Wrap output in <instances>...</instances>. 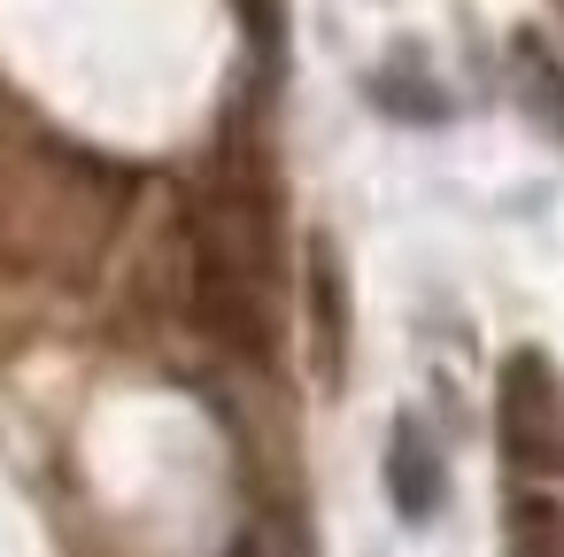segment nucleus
<instances>
[{"label":"nucleus","instance_id":"f257e3e1","mask_svg":"<svg viewBox=\"0 0 564 557\" xmlns=\"http://www.w3.org/2000/svg\"><path fill=\"white\" fill-rule=\"evenodd\" d=\"M495 433L502 457L533 480H564V379L541 349H518L495 379Z\"/></svg>","mask_w":564,"mask_h":557},{"label":"nucleus","instance_id":"f03ea898","mask_svg":"<svg viewBox=\"0 0 564 557\" xmlns=\"http://www.w3.org/2000/svg\"><path fill=\"white\" fill-rule=\"evenodd\" d=\"M387 495H394V511H402L410 526H425V518L441 511V449L425 441L417 418H402L394 441H387Z\"/></svg>","mask_w":564,"mask_h":557},{"label":"nucleus","instance_id":"7ed1b4c3","mask_svg":"<svg viewBox=\"0 0 564 557\" xmlns=\"http://www.w3.org/2000/svg\"><path fill=\"white\" fill-rule=\"evenodd\" d=\"M510 557H564V503L556 495L510 503Z\"/></svg>","mask_w":564,"mask_h":557},{"label":"nucleus","instance_id":"20e7f679","mask_svg":"<svg viewBox=\"0 0 564 557\" xmlns=\"http://www.w3.org/2000/svg\"><path fill=\"white\" fill-rule=\"evenodd\" d=\"M518 86H525V109H533L549 132H564V78H556V63L541 55V40H518Z\"/></svg>","mask_w":564,"mask_h":557},{"label":"nucleus","instance_id":"39448f33","mask_svg":"<svg viewBox=\"0 0 564 557\" xmlns=\"http://www.w3.org/2000/svg\"><path fill=\"white\" fill-rule=\"evenodd\" d=\"M371 94L394 109V117H417V125H441L448 117V101L433 94V86H402V78H371Z\"/></svg>","mask_w":564,"mask_h":557}]
</instances>
